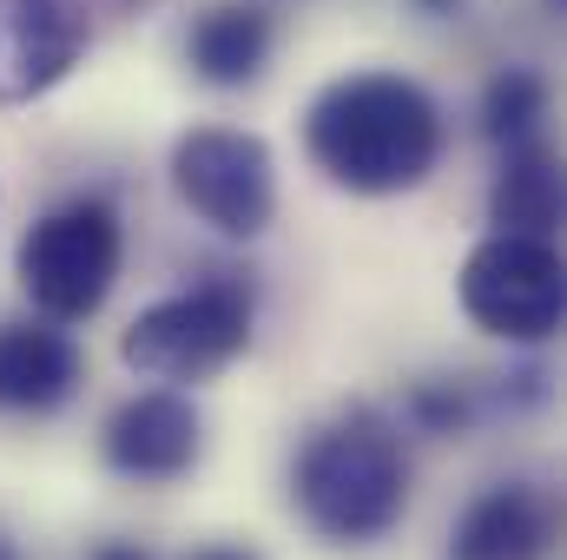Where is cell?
I'll use <instances>...</instances> for the list:
<instances>
[{
    "instance_id": "obj_1",
    "label": "cell",
    "mask_w": 567,
    "mask_h": 560,
    "mask_svg": "<svg viewBox=\"0 0 567 560\" xmlns=\"http://www.w3.org/2000/svg\"><path fill=\"white\" fill-rule=\"evenodd\" d=\"M442 106L410 73H343L303 113L310 165L350 198H396L442 165Z\"/></svg>"
},
{
    "instance_id": "obj_2",
    "label": "cell",
    "mask_w": 567,
    "mask_h": 560,
    "mask_svg": "<svg viewBox=\"0 0 567 560\" xmlns=\"http://www.w3.org/2000/svg\"><path fill=\"white\" fill-rule=\"evenodd\" d=\"M290 501H297L303 528L323 535L330 548L383 541L410 508V455H403L396 428L377 409H350V416L323 422L290 462Z\"/></svg>"
},
{
    "instance_id": "obj_3",
    "label": "cell",
    "mask_w": 567,
    "mask_h": 560,
    "mask_svg": "<svg viewBox=\"0 0 567 560\" xmlns=\"http://www.w3.org/2000/svg\"><path fill=\"white\" fill-rule=\"evenodd\" d=\"M120 271H126V225H120L113 198H100V191L66 198L47 218H33L13 251V278L47 323L100 317Z\"/></svg>"
},
{
    "instance_id": "obj_4",
    "label": "cell",
    "mask_w": 567,
    "mask_h": 560,
    "mask_svg": "<svg viewBox=\"0 0 567 560\" xmlns=\"http://www.w3.org/2000/svg\"><path fill=\"white\" fill-rule=\"evenodd\" d=\"M251 290L231 278H205L178 297L145 303L120 336V363L145 383H205L251 350Z\"/></svg>"
},
{
    "instance_id": "obj_5",
    "label": "cell",
    "mask_w": 567,
    "mask_h": 560,
    "mask_svg": "<svg viewBox=\"0 0 567 560\" xmlns=\"http://www.w3.org/2000/svg\"><path fill=\"white\" fill-rule=\"evenodd\" d=\"M462 310L482 336L495 343H522L542 350L555 343L567 310V278L555 238H522V231H488L468 258H462Z\"/></svg>"
},
{
    "instance_id": "obj_6",
    "label": "cell",
    "mask_w": 567,
    "mask_h": 560,
    "mask_svg": "<svg viewBox=\"0 0 567 560\" xmlns=\"http://www.w3.org/2000/svg\"><path fill=\"white\" fill-rule=\"evenodd\" d=\"M172 191L218 238H265L278 218V158L258 133L192 126L172 145Z\"/></svg>"
},
{
    "instance_id": "obj_7",
    "label": "cell",
    "mask_w": 567,
    "mask_h": 560,
    "mask_svg": "<svg viewBox=\"0 0 567 560\" xmlns=\"http://www.w3.org/2000/svg\"><path fill=\"white\" fill-rule=\"evenodd\" d=\"M93 46L73 0H0V106H33Z\"/></svg>"
},
{
    "instance_id": "obj_8",
    "label": "cell",
    "mask_w": 567,
    "mask_h": 560,
    "mask_svg": "<svg viewBox=\"0 0 567 560\" xmlns=\"http://www.w3.org/2000/svg\"><path fill=\"white\" fill-rule=\"evenodd\" d=\"M100 455L126 481H178L205 455V422L192 409V396L178 390H140L106 416Z\"/></svg>"
},
{
    "instance_id": "obj_9",
    "label": "cell",
    "mask_w": 567,
    "mask_h": 560,
    "mask_svg": "<svg viewBox=\"0 0 567 560\" xmlns=\"http://www.w3.org/2000/svg\"><path fill=\"white\" fill-rule=\"evenodd\" d=\"M86 356L60 323H0V409L7 416H53L80 396Z\"/></svg>"
},
{
    "instance_id": "obj_10",
    "label": "cell",
    "mask_w": 567,
    "mask_h": 560,
    "mask_svg": "<svg viewBox=\"0 0 567 560\" xmlns=\"http://www.w3.org/2000/svg\"><path fill=\"white\" fill-rule=\"evenodd\" d=\"M548 541H555V501L535 481H495L455 515L449 560H542Z\"/></svg>"
},
{
    "instance_id": "obj_11",
    "label": "cell",
    "mask_w": 567,
    "mask_h": 560,
    "mask_svg": "<svg viewBox=\"0 0 567 560\" xmlns=\"http://www.w3.org/2000/svg\"><path fill=\"white\" fill-rule=\"evenodd\" d=\"M271 46H278V27H271V13L251 7V0H225V7H212V13L185 33L192 73H198L205 86H218V93L251 86V80L271 66Z\"/></svg>"
},
{
    "instance_id": "obj_12",
    "label": "cell",
    "mask_w": 567,
    "mask_h": 560,
    "mask_svg": "<svg viewBox=\"0 0 567 560\" xmlns=\"http://www.w3.org/2000/svg\"><path fill=\"white\" fill-rule=\"evenodd\" d=\"M488 225L522 238H555L561 225V165L542 139L502 145V172L488 185Z\"/></svg>"
},
{
    "instance_id": "obj_13",
    "label": "cell",
    "mask_w": 567,
    "mask_h": 560,
    "mask_svg": "<svg viewBox=\"0 0 567 560\" xmlns=\"http://www.w3.org/2000/svg\"><path fill=\"white\" fill-rule=\"evenodd\" d=\"M542 120H548V80L535 66H502L482 86V139L522 145L542 133Z\"/></svg>"
},
{
    "instance_id": "obj_14",
    "label": "cell",
    "mask_w": 567,
    "mask_h": 560,
    "mask_svg": "<svg viewBox=\"0 0 567 560\" xmlns=\"http://www.w3.org/2000/svg\"><path fill=\"white\" fill-rule=\"evenodd\" d=\"M410 416L429 435H455V428H468V396L455 383H423V390H410Z\"/></svg>"
},
{
    "instance_id": "obj_15",
    "label": "cell",
    "mask_w": 567,
    "mask_h": 560,
    "mask_svg": "<svg viewBox=\"0 0 567 560\" xmlns=\"http://www.w3.org/2000/svg\"><path fill=\"white\" fill-rule=\"evenodd\" d=\"M86 560H152V554H145L140 541H100Z\"/></svg>"
},
{
    "instance_id": "obj_16",
    "label": "cell",
    "mask_w": 567,
    "mask_h": 560,
    "mask_svg": "<svg viewBox=\"0 0 567 560\" xmlns=\"http://www.w3.org/2000/svg\"><path fill=\"white\" fill-rule=\"evenodd\" d=\"M192 560H258V554H245V548H212V554H192Z\"/></svg>"
},
{
    "instance_id": "obj_17",
    "label": "cell",
    "mask_w": 567,
    "mask_h": 560,
    "mask_svg": "<svg viewBox=\"0 0 567 560\" xmlns=\"http://www.w3.org/2000/svg\"><path fill=\"white\" fill-rule=\"evenodd\" d=\"M462 0H423V13H455Z\"/></svg>"
},
{
    "instance_id": "obj_18",
    "label": "cell",
    "mask_w": 567,
    "mask_h": 560,
    "mask_svg": "<svg viewBox=\"0 0 567 560\" xmlns=\"http://www.w3.org/2000/svg\"><path fill=\"white\" fill-rule=\"evenodd\" d=\"M0 560H27V554H20V541H7V535H0Z\"/></svg>"
},
{
    "instance_id": "obj_19",
    "label": "cell",
    "mask_w": 567,
    "mask_h": 560,
    "mask_svg": "<svg viewBox=\"0 0 567 560\" xmlns=\"http://www.w3.org/2000/svg\"><path fill=\"white\" fill-rule=\"evenodd\" d=\"M548 7H555V13H561V7H567V0H548Z\"/></svg>"
},
{
    "instance_id": "obj_20",
    "label": "cell",
    "mask_w": 567,
    "mask_h": 560,
    "mask_svg": "<svg viewBox=\"0 0 567 560\" xmlns=\"http://www.w3.org/2000/svg\"><path fill=\"white\" fill-rule=\"evenodd\" d=\"M120 7H140V0H120Z\"/></svg>"
}]
</instances>
